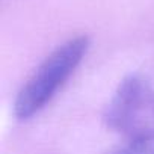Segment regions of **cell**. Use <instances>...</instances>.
Returning <instances> with one entry per match:
<instances>
[{"mask_svg": "<svg viewBox=\"0 0 154 154\" xmlns=\"http://www.w3.org/2000/svg\"><path fill=\"white\" fill-rule=\"evenodd\" d=\"M106 154H154V133L128 137Z\"/></svg>", "mask_w": 154, "mask_h": 154, "instance_id": "3957f363", "label": "cell"}, {"mask_svg": "<svg viewBox=\"0 0 154 154\" xmlns=\"http://www.w3.org/2000/svg\"><path fill=\"white\" fill-rule=\"evenodd\" d=\"M104 121L107 127L128 137L154 133V85L140 74L122 79L112 95Z\"/></svg>", "mask_w": 154, "mask_h": 154, "instance_id": "7a4b0ae2", "label": "cell"}, {"mask_svg": "<svg viewBox=\"0 0 154 154\" xmlns=\"http://www.w3.org/2000/svg\"><path fill=\"white\" fill-rule=\"evenodd\" d=\"M89 48V38L79 35L57 45L32 72L18 91L14 113L18 119H29L41 112L65 82L72 75Z\"/></svg>", "mask_w": 154, "mask_h": 154, "instance_id": "6da1fadb", "label": "cell"}]
</instances>
